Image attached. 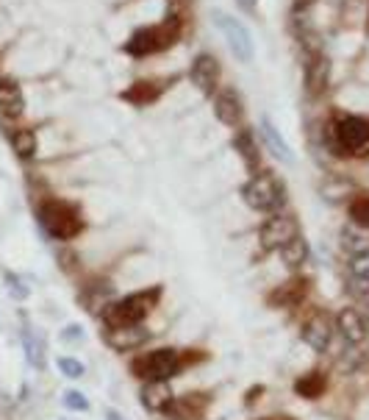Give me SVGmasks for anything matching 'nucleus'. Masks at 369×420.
Returning a JSON list of instances; mask_svg holds the SVG:
<instances>
[{
  "mask_svg": "<svg viewBox=\"0 0 369 420\" xmlns=\"http://www.w3.org/2000/svg\"><path fill=\"white\" fill-rule=\"evenodd\" d=\"M181 25H184L181 17L167 14L164 23L150 25V28H139L134 37L125 42V50H128L131 56H153V53H161V50H167V47L175 45V39L181 34Z\"/></svg>",
  "mask_w": 369,
  "mask_h": 420,
  "instance_id": "nucleus-1",
  "label": "nucleus"
},
{
  "mask_svg": "<svg viewBox=\"0 0 369 420\" xmlns=\"http://www.w3.org/2000/svg\"><path fill=\"white\" fill-rule=\"evenodd\" d=\"M181 368H184V356L175 348H158L131 362V373L142 382H170L172 376L181 373Z\"/></svg>",
  "mask_w": 369,
  "mask_h": 420,
  "instance_id": "nucleus-2",
  "label": "nucleus"
},
{
  "mask_svg": "<svg viewBox=\"0 0 369 420\" xmlns=\"http://www.w3.org/2000/svg\"><path fill=\"white\" fill-rule=\"evenodd\" d=\"M161 298V287H150L142 293H134L117 304H109L103 309V320L106 326H131V323H142L153 312V306Z\"/></svg>",
  "mask_w": 369,
  "mask_h": 420,
  "instance_id": "nucleus-3",
  "label": "nucleus"
},
{
  "mask_svg": "<svg viewBox=\"0 0 369 420\" xmlns=\"http://www.w3.org/2000/svg\"><path fill=\"white\" fill-rule=\"evenodd\" d=\"M242 198H245V203H247L253 212L275 215V212H281V206H283V200H286V192H283V184H281L272 173H256V176L242 187Z\"/></svg>",
  "mask_w": 369,
  "mask_h": 420,
  "instance_id": "nucleus-4",
  "label": "nucleus"
},
{
  "mask_svg": "<svg viewBox=\"0 0 369 420\" xmlns=\"http://www.w3.org/2000/svg\"><path fill=\"white\" fill-rule=\"evenodd\" d=\"M39 223L45 226V231L56 239H73L83 229L81 215L75 212L70 203L62 200H47L39 206Z\"/></svg>",
  "mask_w": 369,
  "mask_h": 420,
  "instance_id": "nucleus-5",
  "label": "nucleus"
},
{
  "mask_svg": "<svg viewBox=\"0 0 369 420\" xmlns=\"http://www.w3.org/2000/svg\"><path fill=\"white\" fill-rule=\"evenodd\" d=\"M333 142L341 156H369V120L344 117L333 125Z\"/></svg>",
  "mask_w": 369,
  "mask_h": 420,
  "instance_id": "nucleus-6",
  "label": "nucleus"
},
{
  "mask_svg": "<svg viewBox=\"0 0 369 420\" xmlns=\"http://www.w3.org/2000/svg\"><path fill=\"white\" fill-rule=\"evenodd\" d=\"M214 23H217V28L222 31V37L228 42L230 53H233L242 64H250V62H253V37H250V31H247L236 17H230V14H225V11H214Z\"/></svg>",
  "mask_w": 369,
  "mask_h": 420,
  "instance_id": "nucleus-7",
  "label": "nucleus"
},
{
  "mask_svg": "<svg viewBox=\"0 0 369 420\" xmlns=\"http://www.w3.org/2000/svg\"><path fill=\"white\" fill-rule=\"evenodd\" d=\"M295 237H300V226L292 215H269L264 220V226L259 231V239H261V248L264 251H281L286 242H292Z\"/></svg>",
  "mask_w": 369,
  "mask_h": 420,
  "instance_id": "nucleus-8",
  "label": "nucleus"
},
{
  "mask_svg": "<svg viewBox=\"0 0 369 420\" xmlns=\"http://www.w3.org/2000/svg\"><path fill=\"white\" fill-rule=\"evenodd\" d=\"M300 334H303V343L308 345L311 351H317V353H325L333 343V323L328 314H322V312H317V314H311L305 323H303V329H300Z\"/></svg>",
  "mask_w": 369,
  "mask_h": 420,
  "instance_id": "nucleus-9",
  "label": "nucleus"
},
{
  "mask_svg": "<svg viewBox=\"0 0 369 420\" xmlns=\"http://www.w3.org/2000/svg\"><path fill=\"white\" fill-rule=\"evenodd\" d=\"M150 340V331L142 323H131V326H106V343L125 353V351H134V348H142Z\"/></svg>",
  "mask_w": 369,
  "mask_h": 420,
  "instance_id": "nucleus-10",
  "label": "nucleus"
},
{
  "mask_svg": "<svg viewBox=\"0 0 369 420\" xmlns=\"http://www.w3.org/2000/svg\"><path fill=\"white\" fill-rule=\"evenodd\" d=\"M336 331L341 334V340L347 345H361L369 337L367 317L358 309H341L336 314Z\"/></svg>",
  "mask_w": 369,
  "mask_h": 420,
  "instance_id": "nucleus-11",
  "label": "nucleus"
},
{
  "mask_svg": "<svg viewBox=\"0 0 369 420\" xmlns=\"http://www.w3.org/2000/svg\"><path fill=\"white\" fill-rule=\"evenodd\" d=\"M189 78H192V84H194L200 92L211 95V92L217 89V84H220V62H217L211 53H200V56L192 62Z\"/></svg>",
  "mask_w": 369,
  "mask_h": 420,
  "instance_id": "nucleus-12",
  "label": "nucleus"
},
{
  "mask_svg": "<svg viewBox=\"0 0 369 420\" xmlns=\"http://www.w3.org/2000/svg\"><path fill=\"white\" fill-rule=\"evenodd\" d=\"M214 115H217L220 123L230 125V128L242 125V120H245L242 98H239L233 89H222L220 95H217V101H214Z\"/></svg>",
  "mask_w": 369,
  "mask_h": 420,
  "instance_id": "nucleus-13",
  "label": "nucleus"
},
{
  "mask_svg": "<svg viewBox=\"0 0 369 420\" xmlns=\"http://www.w3.org/2000/svg\"><path fill=\"white\" fill-rule=\"evenodd\" d=\"M339 245H341V251L350 256V259H356V256H367L369 254V229L364 226H358V223H347L341 234H339Z\"/></svg>",
  "mask_w": 369,
  "mask_h": 420,
  "instance_id": "nucleus-14",
  "label": "nucleus"
},
{
  "mask_svg": "<svg viewBox=\"0 0 369 420\" xmlns=\"http://www.w3.org/2000/svg\"><path fill=\"white\" fill-rule=\"evenodd\" d=\"M139 398H142V407L148 412H167V407L175 401V395L170 390V382H145Z\"/></svg>",
  "mask_w": 369,
  "mask_h": 420,
  "instance_id": "nucleus-15",
  "label": "nucleus"
},
{
  "mask_svg": "<svg viewBox=\"0 0 369 420\" xmlns=\"http://www.w3.org/2000/svg\"><path fill=\"white\" fill-rule=\"evenodd\" d=\"M328 59L320 53V50H314L311 56H308V64H305V86H308V95H320V92H325L328 89Z\"/></svg>",
  "mask_w": 369,
  "mask_h": 420,
  "instance_id": "nucleus-16",
  "label": "nucleus"
},
{
  "mask_svg": "<svg viewBox=\"0 0 369 420\" xmlns=\"http://www.w3.org/2000/svg\"><path fill=\"white\" fill-rule=\"evenodd\" d=\"M0 109L3 115L8 117H20L25 109V98H23V89L14 78H0Z\"/></svg>",
  "mask_w": 369,
  "mask_h": 420,
  "instance_id": "nucleus-17",
  "label": "nucleus"
},
{
  "mask_svg": "<svg viewBox=\"0 0 369 420\" xmlns=\"http://www.w3.org/2000/svg\"><path fill=\"white\" fill-rule=\"evenodd\" d=\"M305 293H308V278H303V276H297L292 281H286L283 287H278L272 295H269V304L272 306H297L303 298H305Z\"/></svg>",
  "mask_w": 369,
  "mask_h": 420,
  "instance_id": "nucleus-18",
  "label": "nucleus"
},
{
  "mask_svg": "<svg viewBox=\"0 0 369 420\" xmlns=\"http://www.w3.org/2000/svg\"><path fill=\"white\" fill-rule=\"evenodd\" d=\"M206 398L203 395H184V398H175L170 407H167V415L175 420H197L206 412Z\"/></svg>",
  "mask_w": 369,
  "mask_h": 420,
  "instance_id": "nucleus-19",
  "label": "nucleus"
},
{
  "mask_svg": "<svg viewBox=\"0 0 369 420\" xmlns=\"http://www.w3.org/2000/svg\"><path fill=\"white\" fill-rule=\"evenodd\" d=\"M261 137H264V142H266V148H269V153L272 156H278L283 164H292L295 161V156H292V148H289V142L281 137V131L264 117L261 120Z\"/></svg>",
  "mask_w": 369,
  "mask_h": 420,
  "instance_id": "nucleus-20",
  "label": "nucleus"
},
{
  "mask_svg": "<svg viewBox=\"0 0 369 420\" xmlns=\"http://www.w3.org/2000/svg\"><path fill=\"white\" fill-rule=\"evenodd\" d=\"M278 256H281V262H283L289 270L303 268L305 259H308V242H305L303 237H295L292 242H286V245L278 251Z\"/></svg>",
  "mask_w": 369,
  "mask_h": 420,
  "instance_id": "nucleus-21",
  "label": "nucleus"
},
{
  "mask_svg": "<svg viewBox=\"0 0 369 420\" xmlns=\"http://www.w3.org/2000/svg\"><path fill=\"white\" fill-rule=\"evenodd\" d=\"M325 387H328L325 373L314 370V373H305L303 379H297V382H295V392H297V395H303V398H308V401H314V398H320V395L325 392Z\"/></svg>",
  "mask_w": 369,
  "mask_h": 420,
  "instance_id": "nucleus-22",
  "label": "nucleus"
},
{
  "mask_svg": "<svg viewBox=\"0 0 369 420\" xmlns=\"http://www.w3.org/2000/svg\"><path fill=\"white\" fill-rule=\"evenodd\" d=\"M23 348H25V359L31 368L37 370H45V343L34 329H25L23 331Z\"/></svg>",
  "mask_w": 369,
  "mask_h": 420,
  "instance_id": "nucleus-23",
  "label": "nucleus"
},
{
  "mask_svg": "<svg viewBox=\"0 0 369 420\" xmlns=\"http://www.w3.org/2000/svg\"><path fill=\"white\" fill-rule=\"evenodd\" d=\"M233 148L245 159V164H247L250 170L259 167V145H256V140H253L250 131H239V134L233 137Z\"/></svg>",
  "mask_w": 369,
  "mask_h": 420,
  "instance_id": "nucleus-24",
  "label": "nucleus"
},
{
  "mask_svg": "<svg viewBox=\"0 0 369 420\" xmlns=\"http://www.w3.org/2000/svg\"><path fill=\"white\" fill-rule=\"evenodd\" d=\"M158 95H161V89H158L156 84H150V81H139V84H134L128 92H122V101L136 103V106H145V103H153Z\"/></svg>",
  "mask_w": 369,
  "mask_h": 420,
  "instance_id": "nucleus-25",
  "label": "nucleus"
},
{
  "mask_svg": "<svg viewBox=\"0 0 369 420\" xmlns=\"http://www.w3.org/2000/svg\"><path fill=\"white\" fill-rule=\"evenodd\" d=\"M11 148L20 159H31L37 153V134L31 128H20L11 134Z\"/></svg>",
  "mask_w": 369,
  "mask_h": 420,
  "instance_id": "nucleus-26",
  "label": "nucleus"
},
{
  "mask_svg": "<svg viewBox=\"0 0 369 420\" xmlns=\"http://www.w3.org/2000/svg\"><path fill=\"white\" fill-rule=\"evenodd\" d=\"M364 362H367V353H364L358 345H347V348L339 353V368H341V370H347V373L358 370Z\"/></svg>",
  "mask_w": 369,
  "mask_h": 420,
  "instance_id": "nucleus-27",
  "label": "nucleus"
},
{
  "mask_svg": "<svg viewBox=\"0 0 369 420\" xmlns=\"http://www.w3.org/2000/svg\"><path fill=\"white\" fill-rule=\"evenodd\" d=\"M350 217H353V223L369 229V195H361L350 203Z\"/></svg>",
  "mask_w": 369,
  "mask_h": 420,
  "instance_id": "nucleus-28",
  "label": "nucleus"
},
{
  "mask_svg": "<svg viewBox=\"0 0 369 420\" xmlns=\"http://www.w3.org/2000/svg\"><path fill=\"white\" fill-rule=\"evenodd\" d=\"M347 293L358 304H369V278H353V276H347Z\"/></svg>",
  "mask_w": 369,
  "mask_h": 420,
  "instance_id": "nucleus-29",
  "label": "nucleus"
},
{
  "mask_svg": "<svg viewBox=\"0 0 369 420\" xmlns=\"http://www.w3.org/2000/svg\"><path fill=\"white\" fill-rule=\"evenodd\" d=\"M59 370L67 376V379H81L83 373H86V368L78 362V359H73V356H59Z\"/></svg>",
  "mask_w": 369,
  "mask_h": 420,
  "instance_id": "nucleus-30",
  "label": "nucleus"
},
{
  "mask_svg": "<svg viewBox=\"0 0 369 420\" xmlns=\"http://www.w3.org/2000/svg\"><path fill=\"white\" fill-rule=\"evenodd\" d=\"M6 284H8V295H11L14 301H25V298L31 295V290L23 284V278H17V276H11V273H6Z\"/></svg>",
  "mask_w": 369,
  "mask_h": 420,
  "instance_id": "nucleus-31",
  "label": "nucleus"
},
{
  "mask_svg": "<svg viewBox=\"0 0 369 420\" xmlns=\"http://www.w3.org/2000/svg\"><path fill=\"white\" fill-rule=\"evenodd\" d=\"M64 407H67V409H73V412H86V409H89V401H86V395H83V392H78V390H67V392H64Z\"/></svg>",
  "mask_w": 369,
  "mask_h": 420,
  "instance_id": "nucleus-32",
  "label": "nucleus"
},
{
  "mask_svg": "<svg viewBox=\"0 0 369 420\" xmlns=\"http://www.w3.org/2000/svg\"><path fill=\"white\" fill-rule=\"evenodd\" d=\"M347 276H353V278H369V254L367 256H356V259H350Z\"/></svg>",
  "mask_w": 369,
  "mask_h": 420,
  "instance_id": "nucleus-33",
  "label": "nucleus"
},
{
  "mask_svg": "<svg viewBox=\"0 0 369 420\" xmlns=\"http://www.w3.org/2000/svg\"><path fill=\"white\" fill-rule=\"evenodd\" d=\"M62 340H64V343H81V340H83V329H81V326H67V329H64V331H62Z\"/></svg>",
  "mask_w": 369,
  "mask_h": 420,
  "instance_id": "nucleus-34",
  "label": "nucleus"
},
{
  "mask_svg": "<svg viewBox=\"0 0 369 420\" xmlns=\"http://www.w3.org/2000/svg\"><path fill=\"white\" fill-rule=\"evenodd\" d=\"M256 3H259V0H236V6H239L242 11H253V8H256Z\"/></svg>",
  "mask_w": 369,
  "mask_h": 420,
  "instance_id": "nucleus-35",
  "label": "nucleus"
},
{
  "mask_svg": "<svg viewBox=\"0 0 369 420\" xmlns=\"http://www.w3.org/2000/svg\"><path fill=\"white\" fill-rule=\"evenodd\" d=\"M106 420H128L122 412H117V409H106Z\"/></svg>",
  "mask_w": 369,
  "mask_h": 420,
  "instance_id": "nucleus-36",
  "label": "nucleus"
},
{
  "mask_svg": "<svg viewBox=\"0 0 369 420\" xmlns=\"http://www.w3.org/2000/svg\"><path fill=\"white\" fill-rule=\"evenodd\" d=\"M311 3H314V0H295V8L297 11H300V8H308Z\"/></svg>",
  "mask_w": 369,
  "mask_h": 420,
  "instance_id": "nucleus-37",
  "label": "nucleus"
},
{
  "mask_svg": "<svg viewBox=\"0 0 369 420\" xmlns=\"http://www.w3.org/2000/svg\"><path fill=\"white\" fill-rule=\"evenodd\" d=\"M259 420H295V418H286V415H272V418H259Z\"/></svg>",
  "mask_w": 369,
  "mask_h": 420,
  "instance_id": "nucleus-38",
  "label": "nucleus"
}]
</instances>
